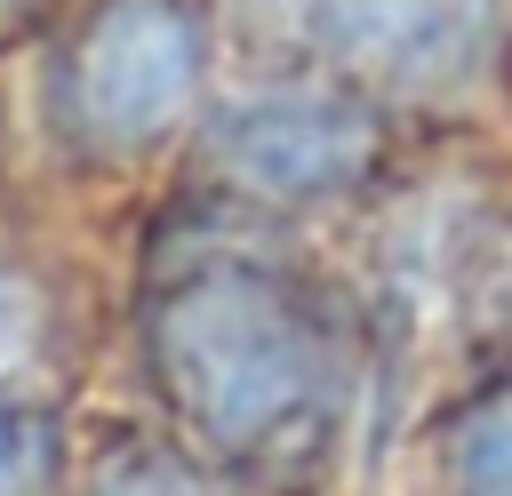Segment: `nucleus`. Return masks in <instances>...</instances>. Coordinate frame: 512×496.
I'll return each mask as SVG.
<instances>
[{"instance_id": "1a4fd4ad", "label": "nucleus", "mask_w": 512, "mask_h": 496, "mask_svg": "<svg viewBox=\"0 0 512 496\" xmlns=\"http://www.w3.org/2000/svg\"><path fill=\"white\" fill-rule=\"evenodd\" d=\"M32 8H40V0H0V32H16V24L32 16Z\"/></svg>"}, {"instance_id": "20e7f679", "label": "nucleus", "mask_w": 512, "mask_h": 496, "mask_svg": "<svg viewBox=\"0 0 512 496\" xmlns=\"http://www.w3.org/2000/svg\"><path fill=\"white\" fill-rule=\"evenodd\" d=\"M376 120L344 88H256L216 120V160L264 200H328L368 176Z\"/></svg>"}, {"instance_id": "6e6552de", "label": "nucleus", "mask_w": 512, "mask_h": 496, "mask_svg": "<svg viewBox=\"0 0 512 496\" xmlns=\"http://www.w3.org/2000/svg\"><path fill=\"white\" fill-rule=\"evenodd\" d=\"M32 344H40V304H32V288H24V280H0V376H8V368H24V360H32Z\"/></svg>"}, {"instance_id": "423d86ee", "label": "nucleus", "mask_w": 512, "mask_h": 496, "mask_svg": "<svg viewBox=\"0 0 512 496\" xmlns=\"http://www.w3.org/2000/svg\"><path fill=\"white\" fill-rule=\"evenodd\" d=\"M56 480V424L40 408H0V496H48Z\"/></svg>"}, {"instance_id": "7ed1b4c3", "label": "nucleus", "mask_w": 512, "mask_h": 496, "mask_svg": "<svg viewBox=\"0 0 512 496\" xmlns=\"http://www.w3.org/2000/svg\"><path fill=\"white\" fill-rule=\"evenodd\" d=\"M328 32L368 88L448 104L496 72L504 0H328Z\"/></svg>"}, {"instance_id": "f257e3e1", "label": "nucleus", "mask_w": 512, "mask_h": 496, "mask_svg": "<svg viewBox=\"0 0 512 496\" xmlns=\"http://www.w3.org/2000/svg\"><path fill=\"white\" fill-rule=\"evenodd\" d=\"M152 360L168 400L216 448H272L320 384V336L304 304L240 256H208L152 304Z\"/></svg>"}, {"instance_id": "0eeeda50", "label": "nucleus", "mask_w": 512, "mask_h": 496, "mask_svg": "<svg viewBox=\"0 0 512 496\" xmlns=\"http://www.w3.org/2000/svg\"><path fill=\"white\" fill-rule=\"evenodd\" d=\"M88 496H216L184 456H160V448H136V456H112L96 480H88Z\"/></svg>"}, {"instance_id": "f03ea898", "label": "nucleus", "mask_w": 512, "mask_h": 496, "mask_svg": "<svg viewBox=\"0 0 512 496\" xmlns=\"http://www.w3.org/2000/svg\"><path fill=\"white\" fill-rule=\"evenodd\" d=\"M200 72H208V32L192 0H96L64 40L56 104L88 144L144 152L192 112Z\"/></svg>"}, {"instance_id": "39448f33", "label": "nucleus", "mask_w": 512, "mask_h": 496, "mask_svg": "<svg viewBox=\"0 0 512 496\" xmlns=\"http://www.w3.org/2000/svg\"><path fill=\"white\" fill-rule=\"evenodd\" d=\"M448 472H456V496H512V384H496L456 416Z\"/></svg>"}]
</instances>
